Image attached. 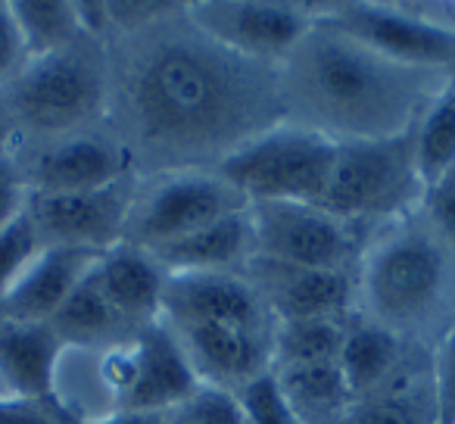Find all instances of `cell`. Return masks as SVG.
I'll use <instances>...</instances> for the list:
<instances>
[{
	"mask_svg": "<svg viewBox=\"0 0 455 424\" xmlns=\"http://www.w3.org/2000/svg\"><path fill=\"white\" fill-rule=\"evenodd\" d=\"M103 47L107 128L134 178L215 172L287 122L278 66L221 47L190 22L188 7Z\"/></svg>",
	"mask_w": 455,
	"mask_h": 424,
	"instance_id": "cell-1",
	"label": "cell"
},
{
	"mask_svg": "<svg viewBox=\"0 0 455 424\" xmlns=\"http://www.w3.org/2000/svg\"><path fill=\"white\" fill-rule=\"evenodd\" d=\"M278 69L287 125L324 134L334 144L411 132L452 78L446 69L384 57L322 16Z\"/></svg>",
	"mask_w": 455,
	"mask_h": 424,
	"instance_id": "cell-2",
	"label": "cell"
},
{
	"mask_svg": "<svg viewBox=\"0 0 455 424\" xmlns=\"http://www.w3.org/2000/svg\"><path fill=\"white\" fill-rule=\"evenodd\" d=\"M359 316L409 343L440 331L455 312V250L421 209L368 231L355 272Z\"/></svg>",
	"mask_w": 455,
	"mask_h": 424,
	"instance_id": "cell-3",
	"label": "cell"
},
{
	"mask_svg": "<svg viewBox=\"0 0 455 424\" xmlns=\"http://www.w3.org/2000/svg\"><path fill=\"white\" fill-rule=\"evenodd\" d=\"M107 47L82 38L57 53L32 57L0 91V144L20 153L107 125Z\"/></svg>",
	"mask_w": 455,
	"mask_h": 424,
	"instance_id": "cell-4",
	"label": "cell"
},
{
	"mask_svg": "<svg viewBox=\"0 0 455 424\" xmlns=\"http://www.w3.org/2000/svg\"><path fill=\"white\" fill-rule=\"evenodd\" d=\"M424 184L415 165V128L384 140L337 144L334 169L318 203L331 216L374 228L405 216L421 203Z\"/></svg>",
	"mask_w": 455,
	"mask_h": 424,
	"instance_id": "cell-5",
	"label": "cell"
},
{
	"mask_svg": "<svg viewBox=\"0 0 455 424\" xmlns=\"http://www.w3.org/2000/svg\"><path fill=\"white\" fill-rule=\"evenodd\" d=\"M334 150L337 144L324 134L284 122L243 150L231 153L215 172L235 184L247 203L287 200L318 206L331 181Z\"/></svg>",
	"mask_w": 455,
	"mask_h": 424,
	"instance_id": "cell-6",
	"label": "cell"
},
{
	"mask_svg": "<svg viewBox=\"0 0 455 424\" xmlns=\"http://www.w3.org/2000/svg\"><path fill=\"white\" fill-rule=\"evenodd\" d=\"M247 206V196L219 172H169L138 178L122 244L153 253L231 212H243Z\"/></svg>",
	"mask_w": 455,
	"mask_h": 424,
	"instance_id": "cell-7",
	"label": "cell"
},
{
	"mask_svg": "<svg viewBox=\"0 0 455 424\" xmlns=\"http://www.w3.org/2000/svg\"><path fill=\"white\" fill-rule=\"evenodd\" d=\"M100 380L113 412H172L203 387L163 318L122 347L100 353Z\"/></svg>",
	"mask_w": 455,
	"mask_h": 424,
	"instance_id": "cell-8",
	"label": "cell"
},
{
	"mask_svg": "<svg viewBox=\"0 0 455 424\" xmlns=\"http://www.w3.org/2000/svg\"><path fill=\"white\" fill-rule=\"evenodd\" d=\"M253 256L303 268H349L368 241L365 225L331 216L312 203H250Z\"/></svg>",
	"mask_w": 455,
	"mask_h": 424,
	"instance_id": "cell-9",
	"label": "cell"
},
{
	"mask_svg": "<svg viewBox=\"0 0 455 424\" xmlns=\"http://www.w3.org/2000/svg\"><path fill=\"white\" fill-rule=\"evenodd\" d=\"M188 16L203 35L228 51L281 66L318 16V4L272 0H203L188 4Z\"/></svg>",
	"mask_w": 455,
	"mask_h": 424,
	"instance_id": "cell-10",
	"label": "cell"
},
{
	"mask_svg": "<svg viewBox=\"0 0 455 424\" xmlns=\"http://www.w3.org/2000/svg\"><path fill=\"white\" fill-rule=\"evenodd\" d=\"M138 178L125 175L88 194H28L26 212L38 231L41 247H82L107 250L119 247L125 237L128 209H132Z\"/></svg>",
	"mask_w": 455,
	"mask_h": 424,
	"instance_id": "cell-11",
	"label": "cell"
},
{
	"mask_svg": "<svg viewBox=\"0 0 455 424\" xmlns=\"http://www.w3.org/2000/svg\"><path fill=\"white\" fill-rule=\"evenodd\" d=\"M318 16L390 60L455 72V32L418 20L403 4H318Z\"/></svg>",
	"mask_w": 455,
	"mask_h": 424,
	"instance_id": "cell-12",
	"label": "cell"
},
{
	"mask_svg": "<svg viewBox=\"0 0 455 424\" xmlns=\"http://www.w3.org/2000/svg\"><path fill=\"white\" fill-rule=\"evenodd\" d=\"M13 153V150H10ZM28 194H88L132 175L128 156L107 125L13 153Z\"/></svg>",
	"mask_w": 455,
	"mask_h": 424,
	"instance_id": "cell-13",
	"label": "cell"
},
{
	"mask_svg": "<svg viewBox=\"0 0 455 424\" xmlns=\"http://www.w3.org/2000/svg\"><path fill=\"white\" fill-rule=\"evenodd\" d=\"M181 343L200 384L241 393L262 374H272L278 324L253 328L231 322H165Z\"/></svg>",
	"mask_w": 455,
	"mask_h": 424,
	"instance_id": "cell-14",
	"label": "cell"
},
{
	"mask_svg": "<svg viewBox=\"0 0 455 424\" xmlns=\"http://www.w3.org/2000/svg\"><path fill=\"white\" fill-rule=\"evenodd\" d=\"M241 275L259 291L278 322L347 318L355 300V278L349 268H303L250 256Z\"/></svg>",
	"mask_w": 455,
	"mask_h": 424,
	"instance_id": "cell-15",
	"label": "cell"
},
{
	"mask_svg": "<svg viewBox=\"0 0 455 424\" xmlns=\"http://www.w3.org/2000/svg\"><path fill=\"white\" fill-rule=\"evenodd\" d=\"M63 340L47 322L0 324V399H53Z\"/></svg>",
	"mask_w": 455,
	"mask_h": 424,
	"instance_id": "cell-16",
	"label": "cell"
},
{
	"mask_svg": "<svg viewBox=\"0 0 455 424\" xmlns=\"http://www.w3.org/2000/svg\"><path fill=\"white\" fill-rule=\"evenodd\" d=\"M343 424H436L434 349L411 343L399 368L365 396L353 399Z\"/></svg>",
	"mask_w": 455,
	"mask_h": 424,
	"instance_id": "cell-17",
	"label": "cell"
},
{
	"mask_svg": "<svg viewBox=\"0 0 455 424\" xmlns=\"http://www.w3.org/2000/svg\"><path fill=\"white\" fill-rule=\"evenodd\" d=\"M103 253L82 247H47L20 284L4 297V316L16 322H51L69 293L91 275Z\"/></svg>",
	"mask_w": 455,
	"mask_h": 424,
	"instance_id": "cell-18",
	"label": "cell"
},
{
	"mask_svg": "<svg viewBox=\"0 0 455 424\" xmlns=\"http://www.w3.org/2000/svg\"><path fill=\"white\" fill-rule=\"evenodd\" d=\"M94 275L109 303L138 331L163 318V291L169 275L159 268V262L147 250L119 244L100 256Z\"/></svg>",
	"mask_w": 455,
	"mask_h": 424,
	"instance_id": "cell-19",
	"label": "cell"
},
{
	"mask_svg": "<svg viewBox=\"0 0 455 424\" xmlns=\"http://www.w3.org/2000/svg\"><path fill=\"white\" fill-rule=\"evenodd\" d=\"M250 209V206H247ZM247 209L231 212L194 235L172 241L165 247L153 250V260L159 262L165 275L178 272H241L243 262L253 256V228H250Z\"/></svg>",
	"mask_w": 455,
	"mask_h": 424,
	"instance_id": "cell-20",
	"label": "cell"
},
{
	"mask_svg": "<svg viewBox=\"0 0 455 424\" xmlns=\"http://www.w3.org/2000/svg\"><path fill=\"white\" fill-rule=\"evenodd\" d=\"M47 324H51L53 334L63 340V347L97 349V353L116 349L140 334V331L109 303L100 281H97L94 268H91L88 278L69 293V300L60 306L57 316Z\"/></svg>",
	"mask_w": 455,
	"mask_h": 424,
	"instance_id": "cell-21",
	"label": "cell"
},
{
	"mask_svg": "<svg viewBox=\"0 0 455 424\" xmlns=\"http://www.w3.org/2000/svg\"><path fill=\"white\" fill-rule=\"evenodd\" d=\"M409 347H411L409 340H403L393 331L380 328V324L362 318L359 312H353L347 318V334H343V347L340 356H337L353 399L378 390L399 368V362L405 359Z\"/></svg>",
	"mask_w": 455,
	"mask_h": 424,
	"instance_id": "cell-22",
	"label": "cell"
},
{
	"mask_svg": "<svg viewBox=\"0 0 455 424\" xmlns=\"http://www.w3.org/2000/svg\"><path fill=\"white\" fill-rule=\"evenodd\" d=\"M272 374L284 393L287 405L297 412L303 424H343L349 405H353V393H349L337 359L278 368Z\"/></svg>",
	"mask_w": 455,
	"mask_h": 424,
	"instance_id": "cell-23",
	"label": "cell"
},
{
	"mask_svg": "<svg viewBox=\"0 0 455 424\" xmlns=\"http://www.w3.org/2000/svg\"><path fill=\"white\" fill-rule=\"evenodd\" d=\"M10 7H13L22 41H26L28 60L57 53L88 38L72 0H13Z\"/></svg>",
	"mask_w": 455,
	"mask_h": 424,
	"instance_id": "cell-24",
	"label": "cell"
},
{
	"mask_svg": "<svg viewBox=\"0 0 455 424\" xmlns=\"http://www.w3.org/2000/svg\"><path fill=\"white\" fill-rule=\"evenodd\" d=\"M415 165L424 188L455 165V72L415 122Z\"/></svg>",
	"mask_w": 455,
	"mask_h": 424,
	"instance_id": "cell-25",
	"label": "cell"
},
{
	"mask_svg": "<svg viewBox=\"0 0 455 424\" xmlns=\"http://www.w3.org/2000/svg\"><path fill=\"white\" fill-rule=\"evenodd\" d=\"M353 316V312H349ZM347 316V318H349ZM347 318H303V322H278L275 334L272 372L312 362H331L340 356Z\"/></svg>",
	"mask_w": 455,
	"mask_h": 424,
	"instance_id": "cell-26",
	"label": "cell"
},
{
	"mask_svg": "<svg viewBox=\"0 0 455 424\" xmlns=\"http://www.w3.org/2000/svg\"><path fill=\"white\" fill-rule=\"evenodd\" d=\"M41 241L38 231H35L28 212L16 216L7 228L0 231V303L20 284V278L28 272L35 260L41 256Z\"/></svg>",
	"mask_w": 455,
	"mask_h": 424,
	"instance_id": "cell-27",
	"label": "cell"
},
{
	"mask_svg": "<svg viewBox=\"0 0 455 424\" xmlns=\"http://www.w3.org/2000/svg\"><path fill=\"white\" fill-rule=\"evenodd\" d=\"M165 424H247L235 393L203 384L169 412Z\"/></svg>",
	"mask_w": 455,
	"mask_h": 424,
	"instance_id": "cell-28",
	"label": "cell"
},
{
	"mask_svg": "<svg viewBox=\"0 0 455 424\" xmlns=\"http://www.w3.org/2000/svg\"><path fill=\"white\" fill-rule=\"evenodd\" d=\"M235 396L241 403L247 424H303L297 418V412L287 405L275 374H262V378H256L253 384H247Z\"/></svg>",
	"mask_w": 455,
	"mask_h": 424,
	"instance_id": "cell-29",
	"label": "cell"
},
{
	"mask_svg": "<svg viewBox=\"0 0 455 424\" xmlns=\"http://www.w3.org/2000/svg\"><path fill=\"white\" fill-rule=\"evenodd\" d=\"M418 209H421L424 219L436 228V235L455 250V165L449 172H443L434 184L424 188Z\"/></svg>",
	"mask_w": 455,
	"mask_h": 424,
	"instance_id": "cell-30",
	"label": "cell"
},
{
	"mask_svg": "<svg viewBox=\"0 0 455 424\" xmlns=\"http://www.w3.org/2000/svg\"><path fill=\"white\" fill-rule=\"evenodd\" d=\"M434 396L436 424H455V328L434 343Z\"/></svg>",
	"mask_w": 455,
	"mask_h": 424,
	"instance_id": "cell-31",
	"label": "cell"
},
{
	"mask_svg": "<svg viewBox=\"0 0 455 424\" xmlns=\"http://www.w3.org/2000/svg\"><path fill=\"white\" fill-rule=\"evenodd\" d=\"M82 415L53 399H0V424H76Z\"/></svg>",
	"mask_w": 455,
	"mask_h": 424,
	"instance_id": "cell-32",
	"label": "cell"
},
{
	"mask_svg": "<svg viewBox=\"0 0 455 424\" xmlns=\"http://www.w3.org/2000/svg\"><path fill=\"white\" fill-rule=\"evenodd\" d=\"M28 203V184L16 165L13 153L0 144V231L7 228L16 216L26 212Z\"/></svg>",
	"mask_w": 455,
	"mask_h": 424,
	"instance_id": "cell-33",
	"label": "cell"
},
{
	"mask_svg": "<svg viewBox=\"0 0 455 424\" xmlns=\"http://www.w3.org/2000/svg\"><path fill=\"white\" fill-rule=\"evenodd\" d=\"M26 63V41H22L20 26H16L13 7H10L7 0H0V91L20 76Z\"/></svg>",
	"mask_w": 455,
	"mask_h": 424,
	"instance_id": "cell-34",
	"label": "cell"
},
{
	"mask_svg": "<svg viewBox=\"0 0 455 424\" xmlns=\"http://www.w3.org/2000/svg\"><path fill=\"white\" fill-rule=\"evenodd\" d=\"M169 412H109L100 418H78L76 424H165Z\"/></svg>",
	"mask_w": 455,
	"mask_h": 424,
	"instance_id": "cell-35",
	"label": "cell"
},
{
	"mask_svg": "<svg viewBox=\"0 0 455 424\" xmlns=\"http://www.w3.org/2000/svg\"><path fill=\"white\" fill-rule=\"evenodd\" d=\"M4 318H7V316H4V303H0V324H4Z\"/></svg>",
	"mask_w": 455,
	"mask_h": 424,
	"instance_id": "cell-36",
	"label": "cell"
}]
</instances>
